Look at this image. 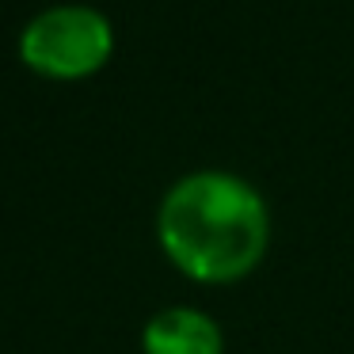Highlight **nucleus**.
I'll use <instances>...</instances> for the list:
<instances>
[{"mask_svg":"<svg viewBox=\"0 0 354 354\" xmlns=\"http://www.w3.org/2000/svg\"><path fill=\"white\" fill-rule=\"evenodd\" d=\"M156 244L187 282L236 286L270 252V206L240 171L194 168L160 194Z\"/></svg>","mask_w":354,"mask_h":354,"instance_id":"f257e3e1","label":"nucleus"},{"mask_svg":"<svg viewBox=\"0 0 354 354\" xmlns=\"http://www.w3.org/2000/svg\"><path fill=\"white\" fill-rule=\"evenodd\" d=\"M115 57V24L92 4H54L19 31V62L42 80L80 84Z\"/></svg>","mask_w":354,"mask_h":354,"instance_id":"f03ea898","label":"nucleus"},{"mask_svg":"<svg viewBox=\"0 0 354 354\" xmlns=\"http://www.w3.org/2000/svg\"><path fill=\"white\" fill-rule=\"evenodd\" d=\"M141 354H225V331L206 308L168 305L145 320Z\"/></svg>","mask_w":354,"mask_h":354,"instance_id":"7ed1b4c3","label":"nucleus"}]
</instances>
